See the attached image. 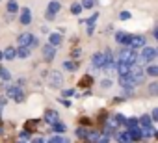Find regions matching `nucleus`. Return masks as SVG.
<instances>
[{
    "instance_id": "f257e3e1",
    "label": "nucleus",
    "mask_w": 158,
    "mask_h": 143,
    "mask_svg": "<svg viewBox=\"0 0 158 143\" xmlns=\"http://www.w3.org/2000/svg\"><path fill=\"white\" fill-rule=\"evenodd\" d=\"M138 59V54L134 52V48H125L119 54V63H127V65H134Z\"/></svg>"
},
{
    "instance_id": "f03ea898",
    "label": "nucleus",
    "mask_w": 158,
    "mask_h": 143,
    "mask_svg": "<svg viewBox=\"0 0 158 143\" xmlns=\"http://www.w3.org/2000/svg\"><path fill=\"white\" fill-rule=\"evenodd\" d=\"M154 58H156V48H152V47H143V52L138 56L136 61H139V63H149V61H152Z\"/></svg>"
},
{
    "instance_id": "7ed1b4c3",
    "label": "nucleus",
    "mask_w": 158,
    "mask_h": 143,
    "mask_svg": "<svg viewBox=\"0 0 158 143\" xmlns=\"http://www.w3.org/2000/svg\"><path fill=\"white\" fill-rule=\"evenodd\" d=\"M130 76H132V80H134V86L145 82V73H143V69H141V67L132 65V67H130Z\"/></svg>"
},
{
    "instance_id": "20e7f679",
    "label": "nucleus",
    "mask_w": 158,
    "mask_h": 143,
    "mask_svg": "<svg viewBox=\"0 0 158 143\" xmlns=\"http://www.w3.org/2000/svg\"><path fill=\"white\" fill-rule=\"evenodd\" d=\"M48 84H50V88H61L63 75L60 73V71H50L48 73Z\"/></svg>"
},
{
    "instance_id": "39448f33",
    "label": "nucleus",
    "mask_w": 158,
    "mask_h": 143,
    "mask_svg": "<svg viewBox=\"0 0 158 143\" xmlns=\"http://www.w3.org/2000/svg\"><path fill=\"white\" fill-rule=\"evenodd\" d=\"M8 95H10V97H13V100H15V102H23V100H24V93L21 91V88L10 86V88H8Z\"/></svg>"
},
{
    "instance_id": "423d86ee",
    "label": "nucleus",
    "mask_w": 158,
    "mask_h": 143,
    "mask_svg": "<svg viewBox=\"0 0 158 143\" xmlns=\"http://www.w3.org/2000/svg\"><path fill=\"white\" fill-rule=\"evenodd\" d=\"M128 47L130 48H143L145 47V37L143 35H130Z\"/></svg>"
},
{
    "instance_id": "0eeeda50",
    "label": "nucleus",
    "mask_w": 158,
    "mask_h": 143,
    "mask_svg": "<svg viewBox=\"0 0 158 143\" xmlns=\"http://www.w3.org/2000/svg\"><path fill=\"white\" fill-rule=\"evenodd\" d=\"M91 63H93V67L102 69V67H104V63H106V54H104V52H97V54H93Z\"/></svg>"
},
{
    "instance_id": "6e6552de",
    "label": "nucleus",
    "mask_w": 158,
    "mask_h": 143,
    "mask_svg": "<svg viewBox=\"0 0 158 143\" xmlns=\"http://www.w3.org/2000/svg\"><path fill=\"white\" fill-rule=\"evenodd\" d=\"M54 56H56V48L50 47V45H45V47H43V58H45L47 61H52Z\"/></svg>"
},
{
    "instance_id": "1a4fd4ad",
    "label": "nucleus",
    "mask_w": 158,
    "mask_h": 143,
    "mask_svg": "<svg viewBox=\"0 0 158 143\" xmlns=\"http://www.w3.org/2000/svg\"><path fill=\"white\" fill-rule=\"evenodd\" d=\"M32 39H34V35H32V34H23V35H19V45H21V47H28V48H30Z\"/></svg>"
},
{
    "instance_id": "9d476101",
    "label": "nucleus",
    "mask_w": 158,
    "mask_h": 143,
    "mask_svg": "<svg viewBox=\"0 0 158 143\" xmlns=\"http://www.w3.org/2000/svg\"><path fill=\"white\" fill-rule=\"evenodd\" d=\"M127 134H128L130 141H139V139H141V130H139V126H136V128H130Z\"/></svg>"
},
{
    "instance_id": "9b49d317",
    "label": "nucleus",
    "mask_w": 158,
    "mask_h": 143,
    "mask_svg": "<svg viewBox=\"0 0 158 143\" xmlns=\"http://www.w3.org/2000/svg\"><path fill=\"white\" fill-rule=\"evenodd\" d=\"M115 41H117V43H121V45H128V41H130V34L117 32V34H115Z\"/></svg>"
},
{
    "instance_id": "f8f14e48",
    "label": "nucleus",
    "mask_w": 158,
    "mask_h": 143,
    "mask_svg": "<svg viewBox=\"0 0 158 143\" xmlns=\"http://www.w3.org/2000/svg\"><path fill=\"white\" fill-rule=\"evenodd\" d=\"M119 82H121V86H123L125 89H127V88H134V80H132V76H130V73L125 75V76H121Z\"/></svg>"
},
{
    "instance_id": "ddd939ff",
    "label": "nucleus",
    "mask_w": 158,
    "mask_h": 143,
    "mask_svg": "<svg viewBox=\"0 0 158 143\" xmlns=\"http://www.w3.org/2000/svg\"><path fill=\"white\" fill-rule=\"evenodd\" d=\"M45 121H47L48 125H54V123L58 121V113H56L54 110H47V112H45Z\"/></svg>"
},
{
    "instance_id": "4468645a",
    "label": "nucleus",
    "mask_w": 158,
    "mask_h": 143,
    "mask_svg": "<svg viewBox=\"0 0 158 143\" xmlns=\"http://www.w3.org/2000/svg\"><path fill=\"white\" fill-rule=\"evenodd\" d=\"M21 22H23V24H30V22H32V13H30L28 8L23 10V13H21Z\"/></svg>"
},
{
    "instance_id": "2eb2a0df",
    "label": "nucleus",
    "mask_w": 158,
    "mask_h": 143,
    "mask_svg": "<svg viewBox=\"0 0 158 143\" xmlns=\"http://www.w3.org/2000/svg\"><path fill=\"white\" fill-rule=\"evenodd\" d=\"M60 43H61V35H60V34H50V35H48V45H50V47L56 48Z\"/></svg>"
},
{
    "instance_id": "dca6fc26",
    "label": "nucleus",
    "mask_w": 158,
    "mask_h": 143,
    "mask_svg": "<svg viewBox=\"0 0 158 143\" xmlns=\"http://www.w3.org/2000/svg\"><path fill=\"white\" fill-rule=\"evenodd\" d=\"M39 125H41V123H39V119H28V121L24 123V126H26L24 130H28V132H32V130H35V128H37Z\"/></svg>"
},
{
    "instance_id": "f3484780",
    "label": "nucleus",
    "mask_w": 158,
    "mask_h": 143,
    "mask_svg": "<svg viewBox=\"0 0 158 143\" xmlns=\"http://www.w3.org/2000/svg\"><path fill=\"white\" fill-rule=\"evenodd\" d=\"M130 67H132V65H127V63H117V65H115V69L119 71V75H121V76H125V75L130 73Z\"/></svg>"
},
{
    "instance_id": "a211bd4d",
    "label": "nucleus",
    "mask_w": 158,
    "mask_h": 143,
    "mask_svg": "<svg viewBox=\"0 0 158 143\" xmlns=\"http://www.w3.org/2000/svg\"><path fill=\"white\" fill-rule=\"evenodd\" d=\"M61 10V4L58 2V0H52V2L48 4V13H52V15H56L58 11Z\"/></svg>"
},
{
    "instance_id": "6ab92c4d",
    "label": "nucleus",
    "mask_w": 158,
    "mask_h": 143,
    "mask_svg": "<svg viewBox=\"0 0 158 143\" xmlns=\"http://www.w3.org/2000/svg\"><path fill=\"white\" fill-rule=\"evenodd\" d=\"M141 130V137H152L154 134H156V130H154V126H147V128H139Z\"/></svg>"
},
{
    "instance_id": "aec40b11",
    "label": "nucleus",
    "mask_w": 158,
    "mask_h": 143,
    "mask_svg": "<svg viewBox=\"0 0 158 143\" xmlns=\"http://www.w3.org/2000/svg\"><path fill=\"white\" fill-rule=\"evenodd\" d=\"M91 84H93V78H91L89 75L82 76V78H80V82H78V86H80V88H89Z\"/></svg>"
},
{
    "instance_id": "412c9836",
    "label": "nucleus",
    "mask_w": 158,
    "mask_h": 143,
    "mask_svg": "<svg viewBox=\"0 0 158 143\" xmlns=\"http://www.w3.org/2000/svg\"><path fill=\"white\" fill-rule=\"evenodd\" d=\"M2 58H6V59H13V58H17V54H15V48L8 47L6 50H2Z\"/></svg>"
},
{
    "instance_id": "4be33fe9",
    "label": "nucleus",
    "mask_w": 158,
    "mask_h": 143,
    "mask_svg": "<svg viewBox=\"0 0 158 143\" xmlns=\"http://www.w3.org/2000/svg\"><path fill=\"white\" fill-rule=\"evenodd\" d=\"M15 54H17L19 58H28L32 52H30V48H28V47H21L19 50H15Z\"/></svg>"
},
{
    "instance_id": "5701e85b",
    "label": "nucleus",
    "mask_w": 158,
    "mask_h": 143,
    "mask_svg": "<svg viewBox=\"0 0 158 143\" xmlns=\"http://www.w3.org/2000/svg\"><path fill=\"white\" fill-rule=\"evenodd\" d=\"M52 130L61 134V132H65V130H67V126H65V123H61V121H56V123L52 125Z\"/></svg>"
},
{
    "instance_id": "b1692460",
    "label": "nucleus",
    "mask_w": 158,
    "mask_h": 143,
    "mask_svg": "<svg viewBox=\"0 0 158 143\" xmlns=\"http://www.w3.org/2000/svg\"><path fill=\"white\" fill-rule=\"evenodd\" d=\"M115 139H117L119 143H130V137H128V134H127V132H121V134H115Z\"/></svg>"
},
{
    "instance_id": "393cba45",
    "label": "nucleus",
    "mask_w": 158,
    "mask_h": 143,
    "mask_svg": "<svg viewBox=\"0 0 158 143\" xmlns=\"http://www.w3.org/2000/svg\"><path fill=\"white\" fill-rule=\"evenodd\" d=\"M47 143H71L69 139H65V137H61V136H52Z\"/></svg>"
},
{
    "instance_id": "a878e982",
    "label": "nucleus",
    "mask_w": 158,
    "mask_h": 143,
    "mask_svg": "<svg viewBox=\"0 0 158 143\" xmlns=\"http://www.w3.org/2000/svg\"><path fill=\"white\" fill-rule=\"evenodd\" d=\"M95 4H97V0H82L80 6H82V10H91Z\"/></svg>"
},
{
    "instance_id": "bb28decb",
    "label": "nucleus",
    "mask_w": 158,
    "mask_h": 143,
    "mask_svg": "<svg viewBox=\"0 0 158 143\" xmlns=\"http://www.w3.org/2000/svg\"><path fill=\"white\" fill-rule=\"evenodd\" d=\"M139 123H141V128H147V126H152V121H151V117H149V115H143V117L139 119Z\"/></svg>"
},
{
    "instance_id": "cd10ccee",
    "label": "nucleus",
    "mask_w": 158,
    "mask_h": 143,
    "mask_svg": "<svg viewBox=\"0 0 158 143\" xmlns=\"http://www.w3.org/2000/svg\"><path fill=\"white\" fill-rule=\"evenodd\" d=\"M0 143H13V137H11V134H2V130H0Z\"/></svg>"
},
{
    "instance_id": "c85d7f7f",
    "label": "nucleus",
    "mask_w": 158,
    "mask_h": 143,
    "mask_svg": "<svg viewBox=\"0 0 158 143\" xmlns=\"http://www.w3.org/2000/svg\"><path fill=\"white\" fill-rule=\"evenodd\" d=\"M0 78H4L6 82H10V78H11L10 71H8V69H4V67H0Z\"/></svg>"
},
{
    "instance_id": "c756f323",
    "label": "nucleus",
    "mask_w": 158,
    "mask_h": 143,
    "mask_svg": "<svg viewBox=\"0 0 158 143\" xmlns=\"http://www.w3.org/2000/svg\"><path fill=\"white\" fill-rule=\"evenodd\" d=\"M17 10H19L17 2H15V0H10V2H8V13H15Z\"/></svg>"
},
{
    "instance_id": "7c9ffc66",
    "label": "nucleus",
    "mask_w": 158,
    "mask_h": 143,
    "mask_svg": "<svg viewBox=\"0 0 158 143\" xmlns=\"http://www.w3.org/2000/svg\"><path fill=\"white\" fill-rule=\"evenodd\" d=\"M147 75L149 76H158V67L156 65H149L147 67Z\"/></svg>"
},
{
    "instance_id": "2f4dec72",
    "label": "nucleus",
    "mask_w": 158,
    "mask_h": 143,
    "mask_svg": "<svg viewBox=\"0 0 158 143\" xmlns=\"http://www.w3.org/2000/svg\"><path fill=\"white\" fill-rule=\"evenodd\" d=\"M125 125H127L128 130H130V128H136V126H138V119H134V117H132V119H125Z\"/></svg>"
},
{
    "instance_id": "473e14b6",
    "label": "nucleus",
    "mask_w": 158,
    "mask_h": 143,
    "mask_svg": "<svg viewBox=\"0 0 158 143\" xmlns=\"http://www.w3.org/2000/svg\"><path fill=\"white\" fill-rule=\"evenodd\" d=\"M63 67H65L67 71H71V73H73V71H76V63H74V61H69V59L63 61Z\"/></svg>"
},
{
    "instance_id": "72a5a7b5",
    "label": "nucleus",
    "mask_w": 158,
    "mask_h": 143,
    "mask_svg": "<svg viewBox=\"0 0 158 143\" xmlns=\"http://www.w3.org/2000/svg\"><path fill=\"white\" fill-rule=\"evenodd\" d=\"M97 19H99V13H93V15H91V17L86 21V22L89 24V28H93V24H95V21H97Z\"/></svg>"
},
{
    "instance_id": "f704fd0d",
    "label": "nucleus",
    "mask_w": 158,
    "mask_h": 143,
    "mask_svg": "<svg viewBox=\"0 0 158 143\" xmlns=\"http://www.w3.org/2000/svg\"><path fill=\"white\" fill-rule=\"evenodd\" d=\"M80 11H82V6H80V4H73V6H71V13L78 15V13H80Z\"/></svg>"
},
{
    "instance_id": "c9c22d12",
    "label": "nucleus",
    "mask_w": 158,
    "mask_h": 143,
    "mask_svg": "<svg viewBox=\"0 0 158 143\" xmlns=\"http://www.w3.org/2000/svg\"><path fill=\"white\" fill-rule=\"evenodd\" d=\"M76 136L80 137V139H86V136H88V130H86V128H78V130H76Z\"/></svg>"
},
{
    "instance_id": "e433bc0d",
    "label": "nucleus",
    "mask_w": 158,
    "mask_h": 143,
    "mask_svg": "<svg viewBox=\"0 0 158 143\" xmlns=\"http://www.w3.org/2000/svg\"><path fill=\"white\" fill-rule=\"evenodd\" d=\"M108 139H110L108 136H104V134H99V137L95 139V143H108Z\"/></svg>"
},
{
    "instance_id": "4c0bfd02",
    "label": "nucleus",
    "mask_w": 158,
    "mask_h": 143,
    "mask_svg": "<svg viewBox=\"0 0 158 143\" xmlns=\"http://www.w3.org/2000/svg\"><path fill=\"white\" fill-rule=\"evenodd\" d=\"M119 17H121V21H127V19H130V13H128V11H121Z\"/></svg>"
},
{
    "instance_id": "58836bf2",
    "label": "nucleus",
    "mask_w": 158,
    "mask_h": 143,
    "mask_svg": "<svg viewBox=\"0 0 158 143\" xmlns=\"http://www.w3.org/2000/svg\"><path fill=\"white\" fill-rule=\"evenodd\" d=\"M158 93V84H151V95H156Z\"/></svg>"
},
{
    "instance_id": "ea45409f",
    "label": "nucleus",
    "mask_w": 158,
    "mask_h": 143,
    "mask_svg": "<svg viewBox=\"0 0 158 143\" xmlns=\"http://www.w3.org/2000/svg\"><path fill=\"white\" fill-rule=\"evenodd\" d=\"M73 95H74L73 89H65V91H63V97H73Z\"/></svg>"
},
{
    "instance_id": "a19ab883",
    "label": "nucleus",
    "mask_w": 158,
    "mask_h": 143,
    "mask_svg": "<svg viewBox=\"0 0 158 143\" xmlns=\"http://www.w3.org/2000/svg\"><path fill=\"white\" fill-rule=\"evenodd\" d=\"M21 137H23V139H28V137H30V132H28V130H23V132H21Z\"/></svg>"
},
{
    "instance_id": "79ce46f5",
    "label": "nucleus",
    "mask_w": 158,
    "mask_h": 143,
    "mask_svg": "<svg viewBox=\"0 0 158 143\" xmlns=\"http://www.w3.org/2000/svg\"><path fill=\"white\" fill-rule=\"evenodd\" d=\"M110 86H112V80H108V78L102 80V88H110Z\"/></svg>"
},
{
    "instance_id": "37998d69",
    "label": "nucleus",
    "mask_w": 158,
    "mask_h": 143,
    "mask_svg": "<svg viewBox=\"0 0 158 143\" xmlns=\"http://www.w3.org/2000/svg\"><path fill=\"white\" fill-rule=\"evenodd\" d=\"M32 143H45V139H43V137H35Z\"/></svg>"
},
{
    "instance_id": "c03bdc74",
    "label": "nucleus",
    "mask_w": 158,
    "mask_h": 143,
    "mask_svg": "<svg viewBox=\"0 0 158 143\" xmlns=\"http://www.w3.org/2000/svg\"><path fill=\"white\" fill-rule=\"evenodd\" d=\"M24 84H26V80H24V78H19V88H21V86H24Z\"/></svg>"
},
{
    "instance_id": "a18cd8bd",
    "label": "nucleus",
    "mask_w": 158,
    "mask_h": 143,
    "mask_svg": "<svg viewBox=\"0 0 158 143\" xmlns=\"http://www.w3.org/2000/svg\"><path fill=\"white\" fill-rule=\"evenodd\" d=\"M2 126H4V123H2V121H0V130H2Z\"/></svg>"
},
{
    "instance_id": "49530a36",
    "label": "nucleus",
    "mask_w": 158,
    "mask_h": 143,
    "mask_svg": "<svg viewBox=\"0 0 158 143\" xmlns=\"http://www.w3.org/2000/svg\"><path fill=\"white\" fill-rule=\"evenodd\" d=\"M0 59H2V50H0Z\"/></svg>"
},
{
    "instance_id": "de8ad7c7",
    "label": "nucleus",
    "mask_w": 158,
    "mask_h": 143,
    "mask_svg": "<svg viewBox=\"0 0 158 143\" xmlns=\"http://www.w3.org/2000/svg\"><path fill=\"white\" fill-rule=\"evenodd\" d=\"M0 115H2V108H0Z\"/></svg>"
},
{
    "instance_id": "09e8293b",
    "label": "nucleus",
    "mask_w": 158,
    "mask_h": 143,
    "mask_svg": "<svg viewBox=\"0 0 158 143\" xmlns=\"http://www.w3.org/2000/svg\"><path fill=\"white\" fill-rule=\"evenodd\" d=\"M21 143H23V141H21Z\"/></svg>"
},
{
    "instance_id": "8fccbe9b",
    "label": "nucleus",
    "mask_w": 158,
    "mask_h": 143,
    "mask_svg": "<svg viewBox=\"0 0 158 143\" xmlns=\"http://www.w3.org/2000/svg\"><path fill=\"white\" fill-rule=\"evenodd\" d=\"M86 143H88V141H86Z\"/></svg>"
}]
</instances>
